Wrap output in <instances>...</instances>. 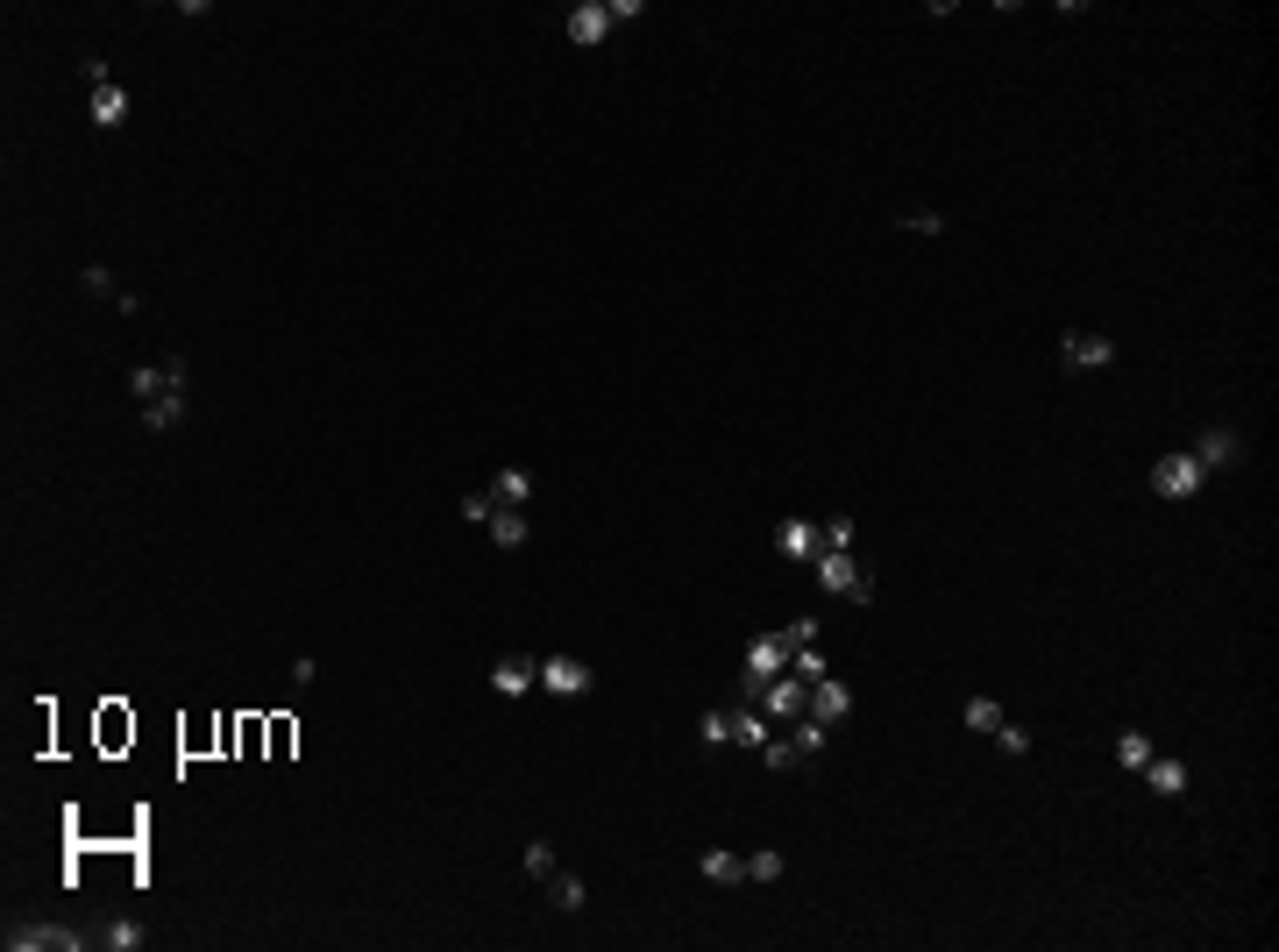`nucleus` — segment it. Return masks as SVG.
<instances>
[{
  "instance_id": "obj_1",
  "label": "nucleus",
  "mask_w": 1279,
  "mask_h": 952,
  "mask_svg": "<svg viewBox=\"0 0 1279 952\" xmlns=\"http://www.w3.org/2000/svg\"><path fill=\"white\" fill-rule=\"evenodd\" d=\"M811 576H818L832 597H846V604H874V576L860 569L853 547H839V555H832V547H818V555H811Z\"/></svg>"
},
{
  "instance_id": "obj_2",
  "label": "nucleus",
  "mask_w": 1279,
  "mask_h": 952,
  "mask_svg": "<svg viewBox=\"0 0 1279 952\" xmlns=\"http://www.w3.org/2000/svg\"><path fill=\"white\" fill-rule=\"evenodd\" d=\"M1209 484V470L1187 455V448H1173V455H1159L1152 462V498H1166V505H1187L1194 491Z\"/></svg>"
},
{
  "instance_id": "obj_3",
  "label": "nucleus",
  "mask_w": 1279,
  "mask_h": 952,
  "mask_svg": "<svg viewBox=\"0 0 1279 952\" xmlns=\"http://www.w3.org/2000/svg\"><path fill=\"white\" fill-rule=\"evenodd\" d=\"M1059 370H1074V377H1088V370H1116V341H1108V335H1088V327L1059 335Z\"/></svg>"
},
{
  "instance_id": "obj_4",
  "label": "nucleus",
  "mask_w": 1279,
  "mask_h": 952,
  "mask_svg": "<svg viewBox=\"0 0 1279 952\" xmlns=\"http://www.w3.org/2000/svg\"><path fill=\"white\" fill-rule=\"evenodd\" d=\"M753 704H761L775 725H789V718H803V704H811V682H803L797 668H783L775 682H761V690H753Z\"/></svg>"
},
{
  "instance_id": "obj_5",
  "label": "nucleus",
  "mask_w": 1279,
  "mask_h": 952,
  "mask_svg": "<svg viewBox=\"0 0 1279 952\" xmlns=\"http://www.w3.org/2000/svg\"><path fill=\"white\" fill-rule=\"evenodd\" d=\"M789 654H797V647H789V633H753V647H747V697L761 690V682L783 676Z\"/></svg>"
},
{
  "instance_id": "obj_6",
  "label": "nucleus",
  "mask_w": 1279,
  "mask_h": 952,
  "mask_svg": "<svg viewBox=\"0 0 1279 952\" xmlns=\"http://www.w3.org/2000/svg\"><path fill=\"white\" fill-rule=\"evenodd\" d=\"M541 690H547V697H590L597 676L576 662V654H547V662H541Z\"/></svg>"
},
{
  "instance_id": "obj_7",
  "label": "nucleus",
  "mask_w": 1279,
  "mask_h": 952,
  "mask_svg": "<svg viewBox=\"0 0 1279 952\" xmlns=\"http://www.w3.org/2000/svg\"><path fill=\"white\" fill-rule=\"evenodd\" d=\"M128 392H136V406H150L164 392H192V377L186 363H142V370H128Z\"/></svg>"
},
{
  "instance_id": "obj_8",
  "label": "nucleus",
  "mask_w": 1279,
  "mask_h": 952,
  "mask_svg": "<svg viewBox=\"0 0 1279 952\" xmlns=\"http://www.w3.org/2000/svg\"><path fill=\"white\" fill-rule=\"evenodd\" d=\"M562 29H569V43H576V51H597V43H604L618 22H612V8H604V0H576Z\"/></svg>"
},
{
  "instance_id": "obj_9",
  "label": "nucleus",
  "mask_w": 1279,
  "mask_h": 952,
  "mask_svg": "<svg viewBox=\"0 0 1279 952\" xmlns=\"http://www.w3.org/2000/svg\"><path fill=\"white\" fill-rule=\"evenodd\" d=\"M85 931H65V924H22L8 931V952H79Z\"/></svg>"
},
{
  "instance_id": "obj_10",
  "label": "nucleus",
  "mask_w": 1279,
  "mask_h": 952,
  "mask_svg": "<svg viewBox=\"0 0 1279 952\" xmlns=\"http://www.w3.org/2000/svg\"><path fill=\"white\" fill-rule=\"evenodd\" d=\"M1187 455L1201 462V470H1229V462H1244V434H1237V426H1209Z\"/></svg>"
},
{
  "instance_id": "obj_11",
  "label": "nucleus",
  "mask_w": 1279,
  "mask_h": 952,
  "mask_svg": "<svg viewBox=\"0 0 1279 952\" xmlns=\"http://www.w3.org/2000/svg\"><path fill=\"white\" fill-rule=\"evenodd\" d=\"M803 711L818 718V725H846V711H853L846 682H839V676H818V682H811V704H803Z\"/></svg>"
},
{
  "instance_id": "obj_12",
  "label": "nucleus",
  "mask_w": 1279,
  "mask_h": 952,
  "mask_svg": "<svg viewBox=\"0 0 1279 952\" xmlns=\"http://www.w3.org/2000/svg\"><path fill=\"white\" fill-rule=\"evenodd\" d=\"M775 555L811 569V555H818V527H811V519H783V527H775Z\"/></svg>"
},
{
  "instance_id": "obj_13",
  "label": "nucleus",
  "mask_w": 1279,
  "mask_h": 952,
  "mask_svg": "<svg viewBox=\"0 0 1279 952\" xmlns=\"http://www.w3.org/2000/svg\"><path fill=\"white\" fill-rule=\"evenodd\" d=\"M533 682H541V662H519V654L491 662V690H498V697H527Z\"/></svg>"
},
{
  "instance_id": "obj_14",
  "label": "nucleus",
  "mask_w": 1279,
  "mask_h": 952,
  "mask_svg": "<svg viewBox=\"0 0 1279 952\" xmlns=\"http://www.w3.org/2000/svg\"><path fill=\"white\" fill-rule=\"evenodd\" d=\"M697 874H704L711 888H739V882H747V853H725V846H711V853L697 860Z\"/></svg>"
},
{
  "instance_id": "obj_15",
  "label": "nucleus",
  "mask_w": 1279,
  "mask_h": 952,
  "mask_svg": "<svg viewBox=\"0 0 1279 952\" xmlns=\"http://www.w3.org/2000/svg\"><path fill=\"white\" fill-rule=\"evenodd\" d=\"M725 732H733V747L761 753L767 739H775V718H767V711H733V725H725Z\"/></svg>"
},
{
  "instance_id": "obj_16",
  "label": "nucleus",
  "mask_w": 1279,
  "mask_h": 952,
  "mask_svg": "<svg viewBox=\"0 0 1279 952\" xmlns=\"http://www.w3.org/2000/svg\"><path fill=\"white\" fill-rule=\"evenodd\" d=\"M186 398H192V392H164V398H150V406H142V434H171V426L186 420Z\"/></svg>"
},
{
  "instance_id": "obj_17",
  "label": "nucleus",
  "mask_w": 1279,
  "mask_h": 952,
  "mask_svg": "<svg viewBox=\"0 0 1279 952\" xmlns=\"http://www.w3.org/2000/svg\"><path fill=\"white\" fill-rule=\"evenodd\" d=\"M783 732H789V747H797L803 761H818V753H825V739H832V725H818L811 711H803V718H789Z\"/></svg>"
},
{
  "instance_id": "obj_18",
  "label": "nucleus",
  "mask_w": 1279,
  "mask_h": 952,
  "mask_svg": "<svg viewBox=\"0 0 1279 952\" xmlns=\"http://www.w3.org/2000/svg\"><path fill=\"white\" fill-rule=\"evenodd\" d=\"M85 114L100 121V128H114V121L128 114V85H114V79H107V85H93V100H85Z\"/></svg>"
},
{
  "instance_id": "obj_19",
  "label": "nucleus",
  "mask_w": 1279,
  "mask_h": 952,
  "mask_svg": "<svg viewBox=\"0 0 1279 952\" xmlns=\"http://www.w3.org/2000/svg\"><path fill=\"white\" fill-rule=\"evenodd\" d=\"M491 541L505 547V555H512V547H527V505H498L491 512Z\"/></svg>"
},
{
  "instance_id": "obj_20",
  "label": "nucleus",
  "mask_w": 1279,
  "mask_h": 952,
  "mask_svg": "<svg viewBox=\"0 0 1279 952\" xmlns=\"http://www.w3.org/2000/svg\"><path fill=\"white\" fill-rule=\"evenodd\" d=\"M1144 783L1159 789V797H1180V789H1187V761H1159V753H1152V761H1144Z\"/></svg>"
},
{
  "instance_id": "obj_21",
  "label": "nucleus",
  "mask_w": 1279,
  "mask_h": 952,
  "mask_svg": "<svg viewBox=\"0 0 1279 952\" xmlns=\"http://www.w3.org/2000/svg\"><path fill=\"white\" fill-rule=\"evenodd\" d=\"M1003 704H995V697H967V711H960V725H967V732H989V739H995V725H1003Z\"/></svg>"
},
{
  "instance_id": "obj_22",
  "label": "nucleus",
  "mask_w": 1279,
  "mask_h": 952,
  "mask_svg": "<svg viewBox=\"0 0 1279 952\" xmlns=\"http://www.w3.org/2000/svg\"><path fill=\"white\" fill-rule=\"evenodd\" d=\"M491 498H498V505H527V498H533V476H527V470H498V476H491Z\"/></svg>"
},
{
  "instance_id": "obj_23",
  "label": "nucleus",
  "mask_w": 1279,
  "mask_h": 952,
  "mask_svg": "<svg viewBox=\"0 0 1279 952\" xmlns=\"http://www.w3.org/2000/svg\"><path fill=\"white\" fill-rule=\"evenodd\" d=\"M789 874V860H783V846H761V853H747V882H783Z\"/></svg>"
},
{
  "instance_id": "obj_24",
  "label": "nucleus",
  "mask_w": 1279,
  "mask_h": 952,
  "mask_svg": "<svg viewBox=\"0 0 1279 952\" xmlns=\"http://www.w3.org/2000/svg\"><path fill=\"white\" fill-rule=\"evenodd\" d=\"M541 888H547V902H555V910H583V902H590V888H583L576 874H547Z\"/></svg>"
},
{
  "instance_id": "obj_25",
  "label": "nucleus",
  "mask_w": 1279,
  "mask_h": 952,
  "mask_svg": "<svg viewBox=\"0 0 1279 952\" xmlns=\"http://www.w3.org/2000/svg\"><path fill=\"white\" fill-rule=\"evenodd\" d=\"M1144 761H1152V739H1144V732H1116V767L1144 775Z\"/></svg>"
},
{
  "instance_id": "obj_26",
  "label": "nucleus",
  "mask_w": 1279,
  "mask_h": 952,
  "mask_svg": "<svg viewBox=\"0 0 1279 952\" xmlns=\"http://www.w3.org/2000/svg\"><path fill=\"white\" fill-rule=\"evenodd\" d=\"M761 767H775V775H789V767H803V753L789 747V732H775V739H767V747H761Z\"/></svg>"
},
{
  "instance_id": "obj_27",
  "label": "nucleus",
  "mask_w": 1279,
  "mask_h": 952,
  "mask_svg": "<svg viewBox=\"0 0 1279 952\" xmlns=\"http://www.w3.org/2000/svg\"><path fill=\"white\" fill-rule=\"evenodd\" d=\"M142 938H150L142 924H128V917H121V924H107V931H100V946H107V952H142Z\"/></svg>"
},
{
  "instance_id": "obj_28",
  "label": "nucleus",
  "mask_w": 1279,
  "mask_h": 952,
  "mask_svg": "<svg viewBox=\"0 0 1279 952\" xmlns=\"http://www.w3.org/2000/svg\"><path fill=\"white\" fill-rule=\"evenodd\" d=\"M79 285H85V291H93V299H114V307H121V299H128V291H121V285H114V271H100V263H93V271H85V277H79Z\"/></svg>"
},
{
  "instance_id": "obj_29",
  "label": "nucleus",
  "mask_w": 1279,
  "mask_h": 952,
  "mask_svg": "<svg viewBox=\"0 0 1279 952\" xmlns=\"http://www.w3.org/2000/svg\"><path fill=\"white\" fill-rule=\"evenodd\" d=\"M547 874H555V846L533 839V846H527V882H547Z\"/></svg>"
},
{
  "instance_id": "obj_30",
  "label": "nucleus",
  "mask_w": 1279,
  "mask_h": 952,
  "mask_svg": "<svg viewBox=\"0 0 1279 952\" xmlns=\"http://www.w3.org/2000/svg\"><path fill=\"white\" fill-rule=\"evenodd\" d=\"M789 668H797V676H803V682H818V676H832V668H825V654H818V647H797V654H789Z\"/></svg>"
},
{
  "instance_id": "obj_31",
  "label": "nucleus",
  "mask_w": 1279,
  "mask_h": 952,
  "mask_svg": "<svg viewBox=\"0 0 1279 952\" xmlns=\"http://www.w3.org/2000/svg\"><path fill=\"white\" fill-rule=\"evenodd\" d=\"M491 512H498L491 491H470V498H462V519H470V527H491Z\"/></svg>"
},
{
  "instance_id": "obj_32",
  "label": "nucleus",
  "mask_w": 1279,
  "mask_h": 952,
  "mask_svg": "<svg viewBox=\"0 0 1279 952\" xmlns=\"http://www.w3.org/2000/svg\"><path fill=\"white\" fill-rule=\"evenodd\" d=\"M818 547H832V555H839V547H853V519H825V527H818Z\"/></svg>"
},
{
  "instance_id": "obj_33",
  "label": "nucleus",
  "mask_w": 1279,
  "mask_h": 952,
  "mask_svg": "<svg viewBox=\"0 0 1279 952\" xmlns=\"http://www.w3.org/2000/svg\"><path fill=\"white\" fill-rule=\"evenodd\" d=\"M995 739H1003V753H1031V732H1023L1017 718H1003V725H995Z\"/></svg>"
},
{
  "instance_id": "obj_34",
  "label": "nucleus",
  "mask_w": 1279,
  "mask_h": 952,
  "mask_svg": "<svg viewBox=\"0 0 1279 952\" xmlns=\"http://www.w3.org/2000/svg\"><path fill=\"white\" fill-rule=\"evenodd\" d=\"M910 235H945V214H903Z\"/></svg>"
},
{
  "instance_id": "obj_35",
  "label": "nucleus",
  "mask_w": 1279,
  "mask_h": 952,
  "mask_svg": "<svg viewBox=\"0 0 1279 952\" xmlns=\"http://www.w3.org/2000/svg\"><path fill=\"white\" fill-rule=\"evenodd\" d=\"M789 647H818V618H789Z\"/></svg>"
}]
</instances>
